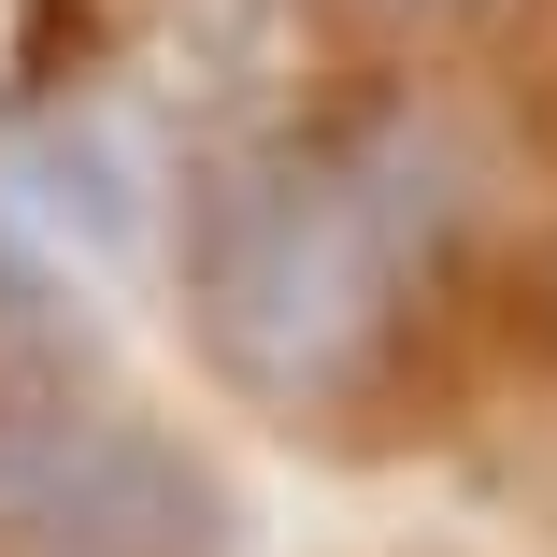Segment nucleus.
<instances>
[{
  "label": "nucleus",
  "instance_id": "obj_1",
  "mask_svg": "<svg viewBox=\"0 0 557 557\" xmlns=\"http://www.w3.org/2000/svg\"><path fill=\"white\" fill-rule=\"evenodd\" d=\"M443 230H458V158L414 115L286 129V144H244L230 172H200L186 314L244 400L329 414L400 344V300L443 272Z\"/></svg>",
  "mask_w": 557,
  "mask_h": 557
},
{
  "label": "nucleus",
  "instance_id": "obj_2",
  "mask_svg": "<svg viewBox=\"0 0 557 557\" xmlns=\"http://www.w3.org/2000/svg\"><path fill=\"white\" fill-rule=\"evenodd\" d=\"M0 543H29V557H230V486L129 400L0 386Z\"/></svg>",
  "mask_w": 557,
  "mask_h": 557
},
{
  "label": "nucleus",
  "instance_id": "obj_3",
  "mask_svg": "<svg viewBox=\"0 0 557 557\" xmlns=\"http://www.w3.org/2000/svg\"><path fill=\"white\" fill-rule=\"evenodd\" d=\"M414 15H458V0H414Z\"/></svg>",
  "mask_w": 557,
  "mask_h": 557
}]
</instances>
